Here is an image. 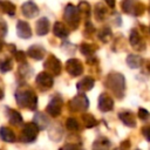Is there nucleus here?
<instances>
[{
    "mask_svg": "<svg viewBox=\"0 0 150 150\" xmlns=\"http://www.w3.org/2000/svg\"><path fill=\"white\" fill-rule=\"evenodd\" d=\"M27 54L28 56H30L32 59L34 60H42L46 55V50L42 46H39V45H33L28 48L27 50Z\"/></svg>",
    "mask_w": 150,
    "mask_h": 150,
    "instance_id": "14",
    "label": "nucleus"
},
{
    "mask_svg": "<svg viewBox=\"0 0 150 150\" xmlns=\"http://www.w3.org/2000/svg\"><path fill=\"white\" fill-rule=\"evenodd\" d=\"M127 64L129 66V68H131V69H136V68H138L139 66H141V63H142V59H141V56H138V55H135V54H129L128 56H127Z\"/></svg>",
    "mask_w": 150,
    "mask_h": 150,
    "instance_id": "21",
    "label": "nucleus"
},
{
    "mask_svg": "<svg viewBox=\"0 0 150 150\" xmlns=\"http://www.w3.org/2000/svg\"><path fill=\"white\" fill-rule=\"evenodd\" d=\"M39 128L38 125L34 123V122H30V123H27L23 125V129H22V132H21V139L22 142H26V143H30V142H34L36 139V136L39 134Z\"/></svg>",
    "mask_w": 150,
    "mask_h": 150,
    "instance_id": "5",
    "label": "nucleus"
},
{
    "mask_svg": "<svg viewBox=\"0 0 150 150\" xmlns=\"http://www.w3.org/2000/svg\"><path fill=\"white\" fill-rule=\"evenodd\" d=\"M35 27L38 35H46L49 32V20L47 18H41L38 20Z\"/></svg>",
    "mask_w": 150,
    "mask_h": 150,
    "instance_id": "18",
    "label": "nucleus"
},
{
    "mask_svg": "<svg viewBox=\"0 0 150 150\" xmlns=\"http://www.w3.org/2000/svg\"><path fill=\"white\" fill-rule=\"evenodd\" d=\"M62 48H63V50H64L66 53L68 52V49H70V50H71V53H74V52H75V46H74V45H71V43H69V42L63 43V45H62Z\"/></svg>",
    "mask_w": 150,
    "mask_h": 150,
    "instance_id": "39",
    "label": "nucleus"
},
{
    "mask_svg": "<svg viewBox=\"0 0 150 150\" xmlns=\"http://www.w3.org/2000/svg\"><path fill=\"white\" fill-rule=\"evenodd\" d=\"M94 86H95V80L93 77H90V76H86V77H83L82 80H80L77 82L76 88H77L79 91H83L84 93V91H88V90L93 89Z\"/></svg>",
    "mask_w": 150,
    "mask_h": 150,
    "instance_id": "16",
    "label": "nucleus"
},
{
    "mask_svg": "<svg viewBox=\"0 0 150 150\" xmlns=\"http://www.w3.org/2000/svg\"><path fill=\"white\" fill-rule=\"evenodd\" d=\"M35 82H36L38 87L41 90H48L54 84L53 76L48 71H41V73H39L38 76H36V79H35Z\"/></svg>",
    "mask_w": 150,
    "mask_h": 150,
    "instance_id": "7",
    "label": "nucleus"
},
{
    "mask_svg": "<svg viewBox=\"0 0 150 150\" xmlns=\"http://www.w3.org/2000/svg\"><path fill=\"white\" fill-rule=\"evenodd\" d=\"M68 26L73 29H76L80 25V19H81V14L79 12V8L75 7L71 4H68L64 8V14H63Z\"/></svg>",
    "mask_w": 150,
    "mask_h": 150,
    "instance_id": "3",
    "label": "nucleus"
},
{
    "mask_svg": "<svg viewBox=\"0 0 150 150\" xmlns=\"http://www.w3.org/2000/svg\"><path fill=\"white\" fill-rule=\"evenodd\" d=\"M2 97H4V91H2V89L0 88V100H1Z\"/></svg>",
    "mask_w": 150,
    "mask_h": 150,
    "instance_id": "43",
    "label": "nucleus"
},
{
    "mask_svg": "<svg viewBox=\"0 0 150 150\" xmlns=\"http://www.w3.org/2000/svg\"><path fill=\"white\" fill-rule=\"evenodd\" d=\"M12 69V61L9 59H4L0 61V71L1 73H7Z\"/></svg>",
    "mask_w": 150,
    "mask_h": 150,
    "instance_id": "33",
    "label": "nucleus"
},
{
    "mask_svg": "<svg viewBox=\"0 0 150 150\" xmlns=\"http://www.w3.org/2000/svg\"><path fill=\"white\" fill-rule=\"evenodd\" d=\"M66 128L70 131H75L79 129V123L74 117H68L66 120Z\"/></svg>",
    "mask_w": 150,
    "mask_h": 150,
    "instance_id": "31",
    "label": "nucleus"
},
{
    "mask_svg": "<svg viewBox=\"0 0 150 150\" xmlns=\"http://www.w3.org/2000/svg\"><path fill=\"white\" fill-rule=\"evenodd\" d=\"M81 118H82L83 124H84L86 128H93V127H95V125L97 124L96 118H95L93 115H90V114L84 112V114L81 115Z\"/></svg>",
    "mask_w": 150,
    "mask_h": 150,
    "instance_id": "26",
    "label": "nucleus"
},
{
    "mask_svg": "<svg viewBox=\"0 0 150 150\" xmlns=\"http://www.w3.org/2000/svg\"><path fill=\"white\" fill-rule=\"evenodd\" d=\"M0 137L5 142H9V143L15 142V134L7 127H1L0 128Z\"/></svg>",
    "mask_w": 150,
    "mask_h": 150,
    "instance_id": "19",
    "label": "nucleus"
},
{
    "mask_svg": "<svg viewBox=\"0 0 150 150\" xmlns=\"http://www.w3.org/2000/svg\"><path fill=\"white\" fill-rule=\"evenodd\" d=\"M142 134H143V136L150 142V127H143V128H142Z\"/></svg>",
    "mask_w": 150,
    "mask_h": 150,
    "instance_id": "40",
    "label": "nucleus"
},
{
    "mask_svg": "<svg viewBox=\"0 0 150 150\" xmlns=\"http://www.w3.org/2000/svg\"><path fill=\"white\" fill-rule=\"evenodd\" d=\"M118 118L127 127H130V128H135L136 127V118H135V116H134V114L131 111H128V110L120 111L118 112Z\"/></svg>",
    "mask_w": 150,
    "mask_h": 150,
    "instance_id": "12",
    "label": "nucleus"
},
{
    "mask_svg": "<svg viewBox=\"0 0 150 150\" xmlns=\"http://www.w3.org/2000/svg\"><path fill=\"white\" fill-rule=\"evenodd\" d=\"M98 39L103 42V43H108L111 39H112V32L109 27H102L98 30Z\"/></svg>",
    "mask_w": 150,
    "mask_h": 150,
    "instance_id": "20",
    "label": "nucleus"
},
{
    "mask_svg": "<svg viewBox=\"0 0 150 150\" xmlns=\"http://www.w3.org/2000/svg\"><path fill=\"white\" fill-rule=\"evenodd\" d=\"M68 107L71 111H79V112H84L88 107H89V100L84 94H79L76 96H74L69 103Z\"/></svg>",
    "mask_w": 150,
    "mask_h": 150,
    "instance_id": "4",
    "label": "nucleus"
},
{
    "mask_svg": "<svg viewBox=\"0 0 150 150\" xmlns=\"http://www.w3.org/2000/svg\"><path fill=\"white\" fill-rule=\"evenodd\" d=\"M16 33L21 39H29L32 36V29L30 26L26 21H19L16 25Z\"/></svg>",
    "mask_w": 150,
    "mask_h": 150,
    "instance_id": "13",
    "label": "nucleus"
},
{
    "mask_svg": "<svg viewBox=\"0 0 150 150\" xmlns=\"http://www.w3.org/2000/svg\"><path fill=\"white\" fill-rule=\"evenodd\" d=\"M96 50V46L95 45H90V43H81L80 46V52L84 55V56H93L94 53Z\"/></svg>",
    "mask_w": 150,
    "mask_h": 150,
    "instance_id": "25",
    "label": "nucleus"
},
{
    "mask_svg": "<svg viewBox=\"0 0 150 150\" xmlns=\"http://www.w3.org/2000/svg\"><path fill=\"white\" fill-rule=\"evenodd\" d=\"M28 70H32L27 64H23V66H20V68H19V73L22 75V76H28L29 77V74L32 73V71H29L28 73Z\"/></svg>",
    "mask_w": 150,
    "mask_h": 150,
    "instance_id": "36",
    "label": "nucleus"
},
{
    "mask_svg": "<svg viewBox=\"0 0 150 150\" xmlns=\"http://www.w3.org/2000/svg\"><path fill=\"white\" fill-rule=\"evenodd\" d=\"M62 103H63V101H62V98L59 95L52 97V100L49 101L48 105L46 107L47 114L53 116V117L59 116L61 114V110H62Z\"/></svg>",
    "mask_w": 150,
    "mask_h": 150,
    "instance_id": "9",
    "label": "nucleus"
},
{
    "mask_svg": "<svg viewBox=\"0 0 150 150\" xmlns=\"http://www.w3.org/2000/svg\"><path fill=\"white\" fill-rule=\"evenodd\" d=\"M45 69L46 71H48L49 74L52 75H60L61 73V69H62V64H61V61L54 56V55H49L47 57V60L45 61Z\"/></svg>",
    "mask_w": 150,
    "mask_h": 150,
    "instance_id": "6",
    "label": "nucleus"
},
{
    "mask_svg": "<svg viewBox=\"0 0 150 150\" xmlns=\"http://www.w3.org/2000/svg\"><path fill=\"white\" fill-rule=\"evenodd\" d=\"M104 1H105V4H107L110 8H114V7H115V4H116L115 0H104Z\"/></svg>",
    "mask_w": 150,
    "mask_h": 150,
    "instance_id": "41",
    "label": "nucleus"
},
{
    "mask_svg": "<svg viewBox=\"0 0 150 150\" xmlns=\"http://www.w3.org/2000/svg\"><path fill=\"white\" fill-rule=\"evenodd\" d=\"M144 9H145L144 5L141 4V2H137V1H136V5H135L134 12H132V15H135V16H139V15H142V14L144 13Z\"/></svg>",
    "mask_w": 150,
    "mask_h": 150,
    "instance_id": "34",
    "label": "nucleus"
},
{
    "mask_svg": "<svg viewBox=\"0 0 150 150\" xmlns=\"http://www.w3.org/2000/svg\"><path fill=\"white\" fill-rule=\"evenodd\" d=\"M8 120H9V122H11L12 124H14V125H20V124H22V122H23L21 114H20L19 111L12 110V109L8 110Z\"/></svg>",
    "mask_w": 150,
    "mask_h": 150,
    "instance_id": "22",
    "label": "nucleus"
},
{
    "mask_svg": "<svg viewBox=\"0 0 150 150\" xmlns=\"http://www.w3.org/2000/svg\"><path fill=\"white\" fill-rule=\"evenodd\" d=\"M14 56H15V60H16L18 62H23L25 59H26V54H25L22 50H18V52H15Z\"/></svg>",
    "mask_w": 150,
    "mask_h": 150,
    "instance_id": "37",
    "label": "nucleus"
},
{
    "mask_svg": "<svg viewBox=\"0 0 150 150\" xmlns=\"http://www.w3.org/2000/svg\"><path fill=\"white\" fill-rule=\"evenodd\" d=\"M139 40H141V38H139L138 32L136 29H131L130 35H129V42H130V45L134 46V47H136L139 43Z\"/></svg>",
    "mask_w": 150,
    "mask_h": 150,
    "instance_id": "30",
    "label": "nucleus"
},
{
    "mask_svg": "<svg viewBox=\"0 0 150 150\" xmlns=\"http://www.w3.org/2000/svg\"><path fill=\"white\" fill-rule=\"evenodd\" d=\"M121 146H122V148H128V146H129V142H128V139L124 141V143H121Z\"/></svg>",
    "mask_w": 150,
    "mask_h": 150,
    "instance_id": "42",
    "label": "nucleus"
},
{
    "mask_svg": "<svg viewBox=\"0 0 150 150\" xmlns=\"http://www.w3.org/2000/svg\"><path fill=\"white\" fill-rule=\"evenodd\" d=\"M137 115H138V117H139L141 120H143V121H146V120L150 117V112H149L146 109H144V108H139Z\"/></svg>",
    "mask_w": 150,
    "mask_h": 150,
    "instance_id": "35",
    "label": "nucleus"
},
{
    "mask_svg": "<svg viewBox=\"0 0 150 150\" xmlns=\"http://www.w3.org/2000/svg\"><path fill=\"white\" fill-rule=\"evenodd\" d=\"M66 70L73 77L80 76L83 73V64L79 59H69L66 62Z\"/></svg>",
    "mask_w": 150,
    "mask_h": 150,
    "instance_id": "8",
    "label": "nucleus"
},
{
    "mask_svg": "<svg viewBox=\"0 0 150 150\" xmlns=\"http://www.w3.org/2000/svg\"><path fill=\"white\" fill-rule=\"evenodd\" d=\"M2 47H4V42L1 41V39H0V50L2 49Z\"/></svg>",
    "mask_w": 150,
    "mask_h": 150,
    "instance_id": "44",
    "label": "nucleus"
},
{
    "mask_svg": "<svg viewBox=\"0 0 150 150\" xmlns=\"http://www.w3.org/2000/svg\"><path fill=\"white\" fill-rule=\"evenodd\" d=\"M33 122H34V123L38 125V128L41 129V130L47 129V127L49 125V118H48L47 115L43 114V112H36V114L34 115V117H33Z\"/></svg>",
    "mask_w": 150,
    "mask_h": 150,
    "instance_id": "17",
    "label": "nucleus"
},
{
    "mask_svg": "<svg viewBox=\"0 0 150 150\" xmlns=\"http://www.w3.org/2000/svg\"><path fill=\"white\" fill-rule=\"evenodd\" d=\"M98 109L103 112H108L110 110L114 109V100L111 96H109L108 94L103 93L100 95L98 97Z\"/></svg>",
    "mask_w": 150,
    "mask_h": 150,
    "instance_id": "10",
    "label": "nucleus"
},
{
    "mask_svg": "<svg viewBox=\"0 0 150 150\" xmlns=\"http://www.w3.org/2000/svg\"><path fill=\"white\" fill-rule=\"evenodd\" d=\"M21 12H22L23 16H26L28 19H32V18H35L39 14V7L33 1H26L21 6Z\"/></svg>",
    "mask_w": 150,
    "mask_h": 150,
    "instance_id": "11",
    "label": "nucleus"
},
{
    "mask_svg": "<svg viewBox=\"0 0 150 150\" xmlns=\"http://www.w3.org/2000/svg\"><path fill=\"white\" fill-rule=\"evenodd\" d=\"M105 87L110 89L111 93L117 98H122L124 96V90H125V79L123 74L117 71L110 73L105 79Z\"/></svg>",
    "mask_w": 150,
    "mask_h": 150,
    "instance_id": "1",
    "label": "nucleus"
},
{
    "mask_svg": "<svg viewBox=\"0 0 150 150\" xmlns=\"http://www.w3.org/2000/svg\"><path fill=\"white\" fill-rule=\"evenodd\" d=\"M54 135H56L54 142H59V141L62 138V136H63V130H62V128H61L59 124L52 127V129H50V131H49V138L52 139Z\"/></svg>",
    "mask_w": 150,
    "mask_h": 150,
    "instance_id": "29",
    "label": "nucleus"
},
{
    "mask_svg": "<svg viewBox=\"0 0 150 150\" xmlns=\"http://www.w3.org/2000/svg\"><path fill=\"white\" fill-rule=\"evenodd\" d=\"M105 14H107V8H105V6H103V4H101V2L96 4L95 7H94V15H95V18H96L98 21H101V20H104Z\"/></svg>",
    "mask_w": 150,
    "mask_h": 150,
    "instance_id": "23",
    "label": "nucleus"
},
{
    "mask_svg": "<svg viewBox=\"0 0 150 150\" xmlns=\"http://www.w3.org/2000/svg\"><path fill=\"white\" fill-rule=\"evenodd\" d=\"M15 100L18 104L22 108H28L30 110H35L38 105V97L35 93L30 89H21L16 90L15 93Z\"/></svg>",
    "mask_w": 150,
    "mask_h": 150,
    "instance_id": "2",
    "label": "nucleus"
},
{
    "mask_svg": "<svg viewBox=\"0 0 150 150\" xmlns=\"http://www.w3.org/2000/svg\"><path fill=\"white\" fill-rule=\"evenodd\" d=\"M94 32H95V27H94V25H93L90 21H88V22L86 23L84 33H86V34H91V33H94Z\"/></svg>",
    "mask_w": 150,
    "mask_h": 150,
    "instance_id": "38",
    "label": "nucleus"
},
{
    "mask_svg": "<svg viewBox=\"0 0 150 150\" xmlns=\"http://www.w3.org/2000/svg\"><path fill=\"white\" fill-rule=\"evenodd\" d=\"M136 5V0H122L121 2V8L124 13L127 14H132L134 8Z\"/></svg>",
    "mask_w": 150,
    "mask_h": 150,
    "instance_id": "27",
    "label": "nucleus"
},
{
    "mask_svg": "<svg viewBox=\"0 0 150 150\" xmlns=\"http://www.w3.org/2000/svg\"><path fill=\"white\" fill-rule=\"evenodd\" d=\"M0 8L2 9V12H5L8 15H13L15 13V5L8 0H1L0 1Z\"/></svg>",
    "mask_w": 150,
    "mask_h": 150,
    "instance_id": "24",
    "label": "nucleus"
},
{
    "mask_svg": "<svg viewBox=\"0 0 150 150\" xmlns=\"http://www.w3.org/2000/svg\"><path fill=\"white\" fill-rule=\"evenodd\" d=\"M149 13H150V6H149Z\"/></svg>",
    "mask_w": 150,
    "mask_h": 150,
    "instance_id": "46",
    "label": "nucleus"
},
{
    "mask_svg": "<svg viewBox=\"0 0 150 150\" xmlns=\"http://www.w3.org/2000/svg\"><path fill=\"white\" fill-rule=\"evenodd\" d=\"M110 145V142L108 141V138L105 137H98L94 144H93V148H107Z\"/></svg>",
    "mask_w": 150,
    "mask_h": 150,
    "instance_id": "32",
    "label": "nucleus"
},
{
    "mask_svg": "<svg viewBox=\"0 0 150 150\" xmlns=\"http://www.w3.org/2000/svg\"><path fill=\"white\" fill-rule=\"evenodd\" d=\"M148 69H149V70H150V62H149V63H148Z\"/></svg>",
    "mask_w": 150,
    "mask_h": 150,
    "instance_id": "45",
    "label": "nucleus"
},
{
    "mask_svg": "<svg viewBox=\"0 0 150 150\" xmlns=\"http://www.w3.org/2000/svg\"><path fill=\"white\" fill-rule=\"evenodd\" d=\"M53 33H54L55 36H57L60 39H66L69 35V29L63 22L57 21L53 26Z\"/></svg>",
    "mask_w": 150,
    "mask_h": 150,
    "instance_id": "15",
    "label": "nucleus"
},
{
    "mask_svg": "<svg viewBox=\"0 0 150 150\" xmlns=\"http://www.w3.org/2000/svg\"><path fill=\"white\" fill-rule=\"evenodd\" d=\"M77 8H79V12H80L81 15H84L86 18L90 16L91 7H90V5L87 1H80V4L77 5Z\"/></svg>",
    "mask_w": 150,
    "mask_h": 150,
    "instance_id": "28",
    "label": "nucleus"
}]
</instances>
